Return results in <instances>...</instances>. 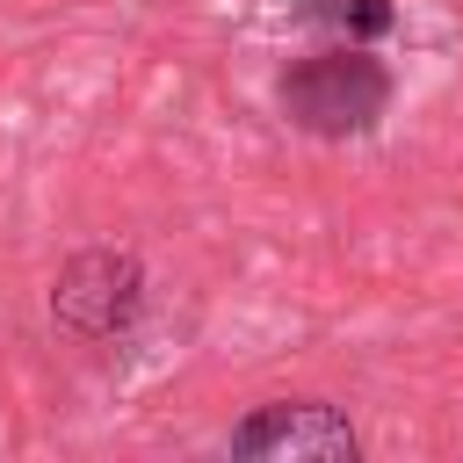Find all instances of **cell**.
<instances>
[{"label":"cell","instance_id":"3","mask_svg":"<svg viewBox=\"0 0 463 463\" xmlns=\"http://www.w3.org/2000/svg\"><path fill=\"white\" fill-rule=\"evenodd\" d=\"M224 449L232 456H347L354 463L362 456V434L326 398H268V405H253L224 434Z\"/></svg>","mask_w":463,"mask_h":463},{"label":"cell","instance_id":"2","mask_svg":"<svg viewBox=\"0 0 463 463\" xmlns=\"http://www.w3.org/2000/svg\"><path fill=\"white\" fill-rule=\"evenodd\" d=\"M145 318V260L137 246H80L51 275V326L72 347H123Z\"/></svg>","mask_w":463,"mask_h":463},{"label":"cell","instance_id":"4","mask_svg":"<svg viewBox=\"0 0 463 463\" xmlns=\"http://www.w3.org/2000/svg\"><path fill=\"white\" fill-rule=\"evenodd\" d=\"M304 29H326L333 43H376L398 29V7L391 0H304L297 7Z\"/></svg>","mask_w":463,"mask_h":463},{"label":"cell","instance_id":"1","mask_svg":"<svg viewBox=\"0 0 463 463\" xmlns=\"http://www.w3.org/2000/svg\"><path fill=\"white\" fill-rule=\"evenodd\" d=\"M398 80L369 43H326L311 58H289L275 80V109L304 130V137H369L391 109Z\"/></svg>","mask_w":463,"mask_h":463}]
</instances>
